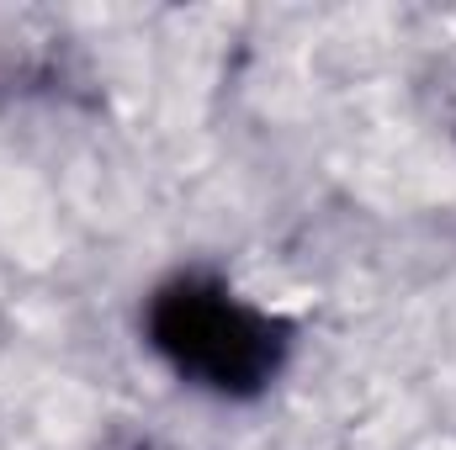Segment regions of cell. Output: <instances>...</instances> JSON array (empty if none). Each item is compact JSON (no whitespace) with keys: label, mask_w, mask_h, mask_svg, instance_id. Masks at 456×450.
I'll return each mask as SVG.
<instances>
[{"label":"cell","mask_w":456,"mask_h":450,"mask_svg":"<svg viewBox=\"0 0 456 450\" xmlns=\"http://www.w3.org/2000/svg\"><path fill=\"white\" fill-rule=\"evenodd\" d=\"M143 339L170 376L233 403L260 398L292 355V324L213 270L165 276L143 302Z\"/></svg>","instance_id":"cell-1"}]
</instances>
